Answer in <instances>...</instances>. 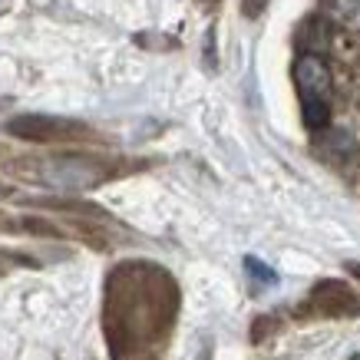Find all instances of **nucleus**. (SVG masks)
<instances>
[{
  "instance_id": "obj_7",
  "label": "nucleus",
  "mask_w": 360,
  "mask_h": 360,
  "mask_svg": "<svg viewBox=\"0 0 360 360\" xmlns=\"http://www.w3.org/2000/svg\"><path fill=\"white\" fill-rule=\"evenodd\" d=\"M23 229L33 231V235H46V238H63V229H56V225H50V221H44V219H27Z\"/></svg>"
},
{
  "instance_id": "obj_6",
  "label": "nucleus",
  "mask_w": 360,
  "mask_h": 360,
  "mask_svg": "<svg viewBox=\"0 0 360 360\" xmlns=\"http://www.w3.org/2000/svg\"><path fill=\"white\" fill-rule=\"evenodd\" d=\"M245 271H248L258 284H278V274H274L264 262H258V258H245Z\"/></svg>"
},
{
  "instance_id": "obj_10",
  "label": "nucleus",
  "mask_w": 360,
  "mask_h": 360,
  "mask_svg": "<svg viewBox=\"0 0 360 360\" xmlns=\"http://www.w3.org/2000/svg\"><path fill=\"white\" fill-rule=\"evenodd\" d=\"M7 192H11V188H7V186H4V182H0V198L7 195Z\"/></svg>"
},
{
  "instance_id": "obj_8",
  "label": "nucleus",
  "mask_w": 360,
  "mask_h": 360,
  "mask_svg": "<svg viewBox=\"0 0 360 360\" xmlns=\"http://www.w3.org/2000/svg\"><path fill=\"white\" fill-rule=\"evenodd\" d=\"M268 7V0H241V17H248V20H258Z\"/></svg>"
},
{
  "instance_id": "obj_5",
  "label": "nucleus",
  "mask_w": 360,
  "mask_h": 360,
  "mask_svg": "<svg viewBox=\"0 0 360 360\" xmlns=\"http://www.w3.org/2000/svg\"><path fill=\"white\" fill-rule=\"evenodd\" d=\"M304 311L314 317H357L360 314V295L347 281L328 278V281H317L314 288H311Z\"/></svg>"
},
{
  "instance_id": "obj_3",
  "label": "nucleus",
  "mask_w": 360,
  "mask_h": 360,
  "mask_svg": "<svg viewBox=\"0 0 360 360\" xmlns=\"http://www.w3.org/2000/svg\"><path fill=\"white\" fill-rule=\"evenodd\" d=\"M295 86L301 99V120L311 132H321L330 122V99H334V83H330L328 63L317 53H301L295 63Z\"/></svg>"
},
{
  "instance_id": "obj_9",
  "label": "nucleus",
  "mask_w": 360,
  "mask_h": 360,
  "mask_svg": "<svg viewBox=\"0 0 360 360\" xmlns=\"http://www.w3.org/2000/svg\"><path fill=\"white\" fill-rule=\"evenodd\" d=\"M344 268H347V271H350V274H354V278H357V281H360V262H347V264H344Z\"/></svg>"
},
{
  "instance_id": "obj_1",
  "label": "nucleus",
  "mask_w": 360,
  "mask_h": 360,
  "mask_svg": "<svg viewBox=\"0 0 360 360\" xmlns=\"http://www.w3.org/2000/svg\"><path fill=\"white\" fill-rule=\"evenodd\" d=\"M179 317V284L155 262H120L106 274L103 334L112 360H159Z\"/></svg>"
},
{
  "instance_id": "obj_2",
  "label": "nucleus",
  "mask_w": 360,
  "mask_h": 360,
  "mask_svg": "<svg viewBox=\"0 0 360 360\" xmlns=\"http://www.w3.org/2000/svg\"><path fill=\"white\" fill-rule=\"evenodd\" d=\"M27 175L50 188H63V192H86V188L103 186L112 175L110 162L103 159H89V155H50V159H30Z\"/></svg>"
},
{
  "instance_id": "obj_11",
  "label": "nucleus",
  "mask_w": 360,
  "mask_h": 360,
  "mask_svg": "<svg viewBox=\"0 0 360 360\" xmlns=\"http://www.w3.org/2000/svg\"><path fill=\"white\" fill-rule=\"evenodd\" d=\"M0 274H4V268H0Z\"/></svg>"
},
{
  "instance_id": "obj_4",
  "label": "nucleus",
  "mask_w": 360,
  "mask_h": 360,
  "mask_svg": "<svg viewBox=\"0 0 360 360\" xmlns=\"http://www.w3.org/2000/svg\"><path fill=\"white\" fill-rule=\"evenodd\" d=\"M4 132L20 142H79L93 139V129L79 120H66V116H50V112H20L13 120L4 122Z\"/></svg>"
}]
</instances>
